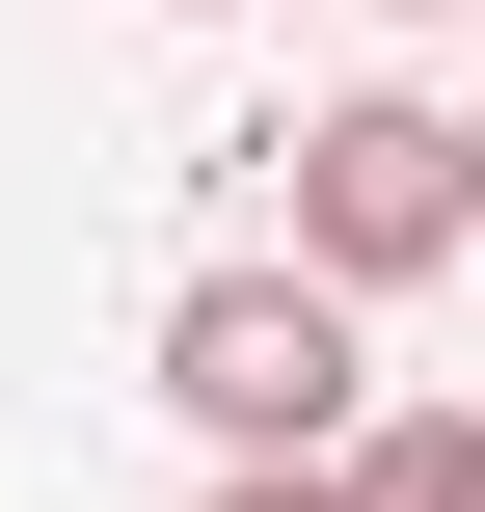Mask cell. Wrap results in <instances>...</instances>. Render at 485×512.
<instances>
[{"label":"cell","instance_id":"3957f363","mask_svg":"<svg viewBox=\"0 0 485 512\" xmlns=\"http://www.w3.org/2000/svg\"><path fill=\"white\" fill-rule=\"evenodd\" d=\"M351 512H485V405H405V432H351Z\"/></svg>","mask_w":485,"mask_h":512},{"label":"cell","instance_id":"6da1fadb","mask_svg":"<svg viewBox=\"0 0 485 512\" xmlns=\"http://www.w3.org/2000/svg\"><path fill=\"white\" fill-rule=\"evenodd\" d=\"M162 405L216 459H324L351 432V270H189L162 297Z\"/></svg>","mask_w":485,"mask_h":512},{"label":"cell","instance_id":"8992f818","mask_svg":"<svg viewBox=\"0 0 485 512\" xmlns=\"http://www.w3.org/2000/svg\"><path fill=\"white\" fill-rule=\"evenodd\" d=\"M405 27H432V0H405Z\"/></svg>","mask_w":485,"mask_h":512},{"label":"cell","instance_id":"5b68a950","mask_svg":"<svg viewBox=\"0 0 485 512\" xmlns=\"http://www.w3.org/2000/svg\"><path fill=\"white\" fill-rule=\"evenodd\" d=\"M459 162H485V108H459Z\"/></svg>","mask_w":485,"mask_h":512},{"label":"cell","instance_id":"7a4b0ae2","mask_svg":"<svg viewBox=\"0 0 485 512\" xmlns=\"http://www.w3.org/2000/svg\"><path fill=\"white\" fill-rule=\"evenodd\" d=\"M270 162H297V270H351V297H405V270H459V243H485V162H459V108H405V81L297 108Z\"/></svg>","mask_w":485,"mask_h":512},{"label":"cell","instance_id":"277c9868","mask_svg":"<svg viewBox=\"0 0 485 512\" xmlns=\"http://www.w3.org/2000/svg\"><path fill=\"white\" fill-rule=\"evenodd\" d=\"M216 512H351V486H324V459H216Z\"/></svg>","mask_w":485,"mask_h":512}]
</instances>
